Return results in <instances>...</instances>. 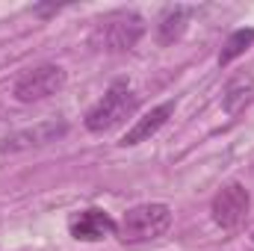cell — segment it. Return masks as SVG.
<instances>
[{
	"label": "cell",
	"instance_id": "1",
	"mask_svg": "<svg viewBox=\"0 0 254 251\" xmlns=\"http://www.w3.org/2000/svg\"><path fill=\"white\" fill-rule=\"evenodd\" d=\"M142 36H145V18L133 9H116L95 24L92 45L107 54H125L139 45Z\"/></svg>",
	"mask_w": 254,
	"mask_h": 251
},
{
	"label": "cell",
	"instance_id": "2",
	"mask_svg": "<svg viewBox=\"0 0 254 251\" xmlns=\"http://www.w3.org/2000/svg\"><path fill=\"white\" fill-rule=\"evenodd\" d=\"M169 228H172V207L163 201H145V204L130 207L122 216L116 237L127 246H136V243H151L163 237Z\"/></svg>",
	"mask_w": 254,
	"mask_h": 251
},
{
	"label": "cell",
	"instance_id": "3",
	"mask_svg": "<svg viewBox=\"0 0 254 251\" xmlns=\"http://www.w3.org/2000/svg\"><path fill=\"white\" fill-rule=\"evenodd\" d=\"M139 110V95L127 86V80H116L107 95L86 113V130L89 133H107L113 127H119L122 122H127L133 113Z\"/></svg>",
	"mask_w": 254,
	"mask_h": 251
},
{
	"label": "cell",
	"instance_id": "4",
	"mask_svg": "<svg viewBox=\"0 0 254 251\" xmlns=\"http://www.w3.org/2000/svg\"><path fill=\"white\" fill-rule=\"evenodd\" d=\"M63 86H65V68L54 63H45V65H36V68L24 71L15 80L12 95H15L18 104H39V101L54 98Z\"/></svg>",
	"mask_w": 254,
	"mask_h": 251
},
{
	"label": "cell",
	"instance_id": "5",
	"mask_svg": "<svg viewBox=\"0 0 254 251\" xmlns=\"http://www.w3.org/2000/svg\"><path fill=\"white\" fill-rule=\"evenodd\" d=\"M249 210H252V195H249V189L243 187V184H237V181L234 184H225V187L216 192L213 204H210L213 222L219 228H225V231L240 228L246 222Z\"/></svg>",
	"mask_w": 254,
	"mask_h": 251
},
{
	"label": "cell",
	"instance_id": "6",
	"mask_svg": "<svg viewBox=\"0 0 254 251\" xmlns=\"http://www.w3.org/2000/svg\"><path fill=\"white\" fill-rule=\"evenodd\" d=\"M68 133V125L63 119H48V122H39L33 127H24V130H15L9 136L0 139V154H21V151H30V148H45L57 139H63Z\"/></svg>",
	"mask_w": 254,
	"mask_h": 251
},
{
	"label": "cell",
	"instance_id": "7",
	"mask_svg": "<svg viewBox=\"0 0 254 251\" xmlns=\"http://www.w3.org/2000/svg\"><path fill=\"white\" fill-rule=\"evenodd\" d=\"M116 228H119V222H116L107 210H101V207L80 210V213L68 222L71 237L80 240V243H101V240H107V237H116Z\"/></svg>",
	"mask_w": 254,
	"mask_h": 251
},
{
	"label": "cell",
	"instance_id": "8",
	"mask_svg": "<svg viewBox=\"0 0 254 251\" xmlns=\"http://www.w3.org/2000/svg\"><path fill=\"white\" fill-rule=\"evenodd\" d=\"M175 116V101H163L160 107H154L148 116H142L136 125L127 130L125 136H122V142L119 145H125V148H130V145H139V142H145V139H151L160 127L166 125L169 119Z\"/></svg>",
	"mask_w": 254,
	"mask_h": 251
},
{
	"label": "cell",
	"instance_id": "9",
	"mask_svg": "<svg viewBox=\"0 0 254 251\" xmlns=\"http://www.w3.org/2000/svg\"><path fill=\"white\" fill-rule=\"evenodd\" d=\"M198 9L195 6H166L163 9V15H160V21H157V42L166 48V45H175L184 33H187V27H190V18L195 15Z\"/></svg>",
	"mask_w": 254,
	"mask_h": 251
},
{
	"label": "cell",
	"instance_id": "10",
	"mask_svg": "<svg viewBox=\"0 0 254 251\" xmlns=\"http://www.w3.org/2000/svg\"><path fill=\"white\" fill-rule=\"evenodd\" d=\"M252 95H254V77L243 71V74H237V77L228 80L225 95H222V104H225L228 113H240V110L252 101Z\"/></svg>",
	"mask_w": 254,
	"mask_h": 251
},
{
	"label": "cell",
	"instance_id": "11",
	"mask_svg": "<svg viewBox=\"0 0 254 251\" xmlns=\"http://www.w3.org/2000/svg\"><path fill=\"white\" fill-rule=\"evenodd\" d=\"M252 45H254V27H240V30H234V33L225 39V45H222L219 65L225 68V65H231L234 60H240Z\"/></svg>",
	"mask_w": 254,
	"mask_h": 251
}]
</instances>
